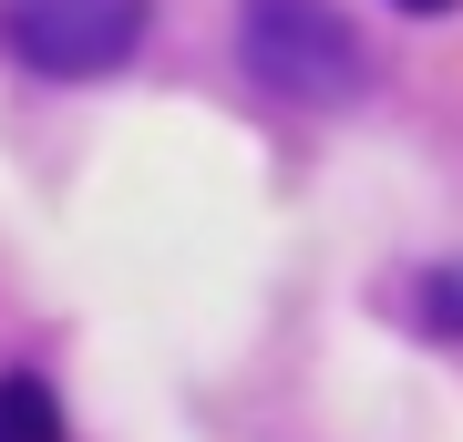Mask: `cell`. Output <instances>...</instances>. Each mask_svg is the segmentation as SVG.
I'll list each match as a JSON object with an SVG mask.
<instances>
[{"label": "cell", "mask_w": 463, "mask_h": 442, "mask_svg": "<svg viewBox=\"0 0 463 442\" xmlns=\"http://www.w3.org/2000/svg\"><path fill=\"white\" fill-rule=\"evenodd\" d=\"M155 0H0V32H11L21 72L42 82H93L134 62V42H145Z\"/></svg>", "instance_id": "cell-2"}, {"label": "cell", "mask_w": 463, "mask_h": 442, "mask_svg": "<svg viewBox=\"0 0 463 442\" xmlns=\"http://www.w3.org/2000/svg\"><path fill=\"white\" fill-rule=\"evenodd\" d=\"M0 411H11V442H62V411H52L42 371H11V381H0Z\"/></svg>", "instance_id": "cell-3"}, {"label": "cell", "mask_w": 463, "mask_h": 442, "mask_svg": "<svg viewBox=\"0 0 463 442\" xmlns=\"http://www.w3.org/2000/svg\"><path fill=\"white\" fill-rule=\"evenodd\" d=\"M412 319L443 329V340H463V268H422L412 278Z\"/></svg>", "instance_id": "cell-4"}, {"label": "cell", "mask_w": 463, "mask_h": 442, "mask_svg": "<svg viewBox=\"0 0 463 442\" xmlns=\"http://www.w3.org/2000/svg\"><path fill=\"white\" fill-rule=\"evenodd\" d=\"M237 62H248L258 93L298 103V114L350 103L371 82V52H361L340 0H237Z\"/></svg>", "instance_id": "cell-1"}, {"label": "cell", "mask_w": 463, "mask_h": 442, "mask_svg": "<svg viewBox=\"0 0 463 442\" xmlns=\"http://www.w3.org/2000/svg\"><path fill=\"white\" fill-rule=\"evenodd\" d=\"M392 11H453V0H392Z\"/></svg>", "instance_id": "cell-5"}]
</instances>
